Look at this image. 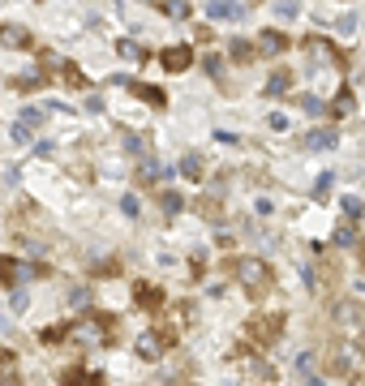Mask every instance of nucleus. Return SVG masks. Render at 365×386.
Returning <instances> with one entry per match:
<instances>
[{"mask_svg": "<svg viewBox=\"0 0 365 386\" xmlns=\"http://www.w3.org/2000/svg\"><path fill=\"white\" fill-rule=\"evenodd\" d=\"M108 335H112V326H108L99 314H86V318H78V322H69V326H65V339L82 344V348H104V344H108Z\"/></svg>", "mask_w": 365, "mask_h": 386, "instance_id": "obj_1", "label": "nucleus"}, {"mask_svg": "<svg viewBox=\"0 0 365 386\" xmlns=\"http://www.w3.org/2000/svg\"><path fill=\"white\" fill-rule=\"evenodd\" d=\"M232 275H236L241 288L258 292V288H266V279H271V266H266L262 257H236V262H232Z\"/></svg>", "mask_w": 365, "mask_h": 386, "instance_id": "obj_2", "label": "nucleus"}, {"mask_svg": "<svg viewBox=\"0 0 365 386\" xmlns=\"http://www.w3.org/2000/svg\"><path fill=\"white\" fill-rule=\"evenodd\" d=\"M331 373L335 378H365V352L357 344H339V352L331 356Z\"/></svg>", "mask_w": 365, "mask_h": 386, "instance_id": "obj_3", "label": "nucleus"}, {"mask_svg": "<svg viewBox=\"0 0 365 386\" xmlns=\"http://www.w3.org/2000/svg\"><path fill=\"white\" fill-rule=\"evenodd\" d=\"M159 65H163V73H185V69L193 65V47H189V43L163 47V51H159Z\"/></svg>", "mask_w": 365, "mask_h": 386, "instance_id": "obj_4", "label": "nucleus"}, {"mask_svg": "<svg viewBox=\"0 0 365 386\" xmlns=\"http://www.w3.org/2000/svg\"><path fill=\"white\" fill-rule=\"evenodd\" d=\"M163 176H177V172L163 168L159 159H151V154H142V163H138V185H163Z\"/></svg>", "mask_w": 365, "mask_h": 386, "instance_id": "obj_5", "label": "nucleus"}, {"mask_svg": "<svg viewBox=\"0 0 365 386\" xmlns=\"http://www.w3.org/2000/svg\"><path fill=\"white\" fill-rule=\"evenodd\" d=\"M288 47H292V39L284 31H262L258 35V51H262V56H284Z\"/></svg>", "mask_w": 365, "mask_h": 386, "instance_id": "obj_6", "label": "nucleus"}, {"mask_svg": "<svg viewBox=\"0 0 365 386\" xmlns=\"http://www.w3.org/2000/svg\"><path fill=\"white\" fill-rule=\"evenodd\" d=\"M26 279H31V266L22 262V257H0V283H13L17 288V283H26Z\"/></svg>", "mask_w": 365, "mask_h": 386, "instance_id": "obj_7", "label": "nucleus"}, {"mask_svg": "<svg viewBox=\"0 0 365 386\" xmlns=\"http://www.w3.org/2000/svg\"><path fill=\"white\" fill-rule=\"evenodd\" d=\"M138 356H142V360H159V356H163V335H159V330L138 335Z\"/></svg>", "mask_w": 365, "mask_h": 386, "instance_id": "obj_8", "label": "nucleus"}, {"mask_svg": "<svg viewBox=\"0 0 365 386\" xmlns=\"http://www.w3.org/2000/svg\"><path fill=\"white\" fill-rule=\"evenodd\" d=\"M120 82H125V77H120ZM142 103H151V108H168V95L159 90V86H146V82H125Z\"/></svg>", "mask_w": 365, "mask_h": 386, "instance_id": "obj_9", "label": "nucleus"}, {"mask_svg": "<svg viewBox=\"0 0 365 386\" xmlns=\"http://www.w3.org/2000/svg\"><path fill=\"white\" fill-rule=\"evenodd\" d=\"M305 51H309L314 61H323V65H339V51H335L327 39H318V35H314V39H305Z\"/></svg>", "mask_w": 365, "mask_h": 386, "instance_id": "obj_10", "label": "nucleus"}, {"mask_svg": "<svg viewBox=\"0 0 365 386\" xmlns=\"http://www.w3.org/2000/svg\"><path fill=\"white\" fill-rule=\"evenodd\" d=\"M335 142H339L335 129H309L305 134V150H331Z\"/></svg>", "mask_w": 365, "mask_h": 386, "instance_id": "obj_11", "label": "nucleus"}, {"mask_svg": "<svg viewBox=\"0 0 365 386\" xmlns=\"http://www.w3.org/2000/svg\"><path fill=\"white\" fill-rule=\"evenodd\" d=\"M0 43H5V47H31V31H26V26H0Z\"/></svg>", "mask_w": 365, "mask_h": 386, "instance_id": "obj_12", "label": "nucleus"}, {"mask_svg": "<svg viewBox=\"0 0 365 386\" xmlns=\"http://www.w3.org/2000/svg\"><path fill=\"white\" fill-rule=\"evenodd\" d=\"M335 120H348L352 112H357V99H352V90H339L335 99H331V108H327Z\"/></svg>", "mask_w": 365, "mask_h": 386, "instance_id": "obj_13", "label": "nucleus"}, {"mask_svg": "<svg viewBox=\"0 0 365 386\" xmlns=\"http://www.w3.org/2000/svg\"><path fill=\"white\" fill-rule=\"evenodd\" d=\"M288 86H292V69H271V77H266V99L271 95H288Z\"/></svg>", "mask_w": 365, "mask_h": 386, "instance_id": "obj_14", "label": "nucleus"}, {"mask_svg": "<svg viewBox=\"0 0 365 386\" xmlns=\"http://www.w3.org/2000/svg\"><path fill=\"white\" fill-rule=\"evenodd\" d=\"M206 13H211L215 22H236V17H241V5H236V0H211Z\"/></svg>", "mask_w": 365, "mask_h": 386, "instance_id": "obj_15", "label": "nucleus"}, {"mask_svg": "<svg viewBox=\"0 0 365 386\" xmlns=\"http://www.w3.org/2000/svg\"><path fill=\"white\" fill-rule=\"evenodd\" d=\"M13 382H17V356L0 348V386H13Z\"/></svg>", "mask_w": 365, "mask_h": 386, "instance_id": "obj_16", "label": "nucleus"}, {"mask_svg": "<svg viewBox=\"0 0 365 386\" xmlns=\"http://www.w3.org/2000/svg\"><path fill=\"white\" fill-rule=\"evenodd\" d=\"M202 172H206V168H202V154L189 150L185 159H181V176H185V180H198V185H202Z\"/></svg>", "mask_w": 365, "mask_h": 386, "instance_id": "obj_17", "label": "nucleus"}, {"mask_svg": "<svg viewBox=\"0 0 365 386\" xmlns=\"http://www.w3.org/2000/svg\"><path fill=\"white\" fill-rule=\"evenodd\" d=\"M331 318H335V326H348V330H352V326L361 322V318H357V305H352V300H339Z\"/></svg>", "mask_w": 365, "mask_h": 386, "instance_id": "obj_18", "label": "nucleus"}, {"mask_svg": "<svg viewBox=\"0 0 365 386\" xmlns=\"http://www.w3.org/2000/svg\"><path fill=\"white\" fill-rule=\"evenodd\" d=\"M159 206H163V215L172 219V215H181V211H185V198H181L177 189H163V193H159Z\"/></svg>", "mask_w": 365, "mask_h": 386, "instance_id": "obj_19", "label": "nucleus"}, {"mask_svg": "<svg viewBox=\"0 0 365 386\" xmlns=\"http://www.w3.org/2000/svg\"><path fill=\"white\" fill-rule=\"evenodd\" d=\"M159 9L172 17V22H185V17L193 13V9H189V0H159Z\"/></svg>", "mask_w": 365, "mask_h": 386, "instance_id": "obj_20", "label": "nucleus"}, {"mask_svg": "<svg viewBox=\"0 0 365 386\" xmlns=\"http://www.w3.org/2000/svg\"><path fill=\"white\" fill-rule=\"evenodd\" d=\"M60 77H65L69 86H78V90H82V86H90V82H86V73L73 65V61H65V65H60Z\"/></svg>", "mask_w": 365, "mask_h": 386, "instance_id": "obj_21", "label": "nucleus"}, {"mask_svg": "<svg viewBox=\"0 0 365 386\" xmlns=\"http://www.w3.org/2000/svg\"><path fill=\"white\" fill-rule=\"evenodd\" d=\"M65 382H73V386H95V382H104V373H90V369H69V373H65Z\"/></svg>", "mask_w": 365, "mask_h": 386, "instance_id": "obj_22", "label": "nucleus"}, {"mask_svg": "<svg viewBox=\"0 0 365 386\" xmlns=\"http://www.w3.org/2000/svg\"><path fill=\"white\" fill-rule=\"evenodd\" d=\"M228 51H232V61H236V65L254 61V43H250V39H232V47H228Z\"/></svg>", "mask_w": 365, "mask_h": 386, "instance_id": "obj_23", "label": "nucleus"}, {"mask_svg": "<svg viewBox=\"0 0 365 386\" xmlns=\"http://www.w3.org/2000/svg\"><path fill=\"white\" fill-rule=\"evenodd\" d=\"M339 211H344V219H361L365 215V202L348 193V198H339Z\"/></svg>", "mask_w": 365, "mask_h": 386, "instance_id": "obj_24", "label": "nucleus"}, {"mask_svg": "<svg viewBox=\"0 0 365 386\" xmlns=\"http://www.w3.org/2000/svg\"><path fill=\"white\" fill-rule=\"evenodd\" d=\"M279 326H284V318H279V314H271V318H258V322H254V330H258V335H271V339L279 335Z\"/></svg>", "mask_w": 365, "mask_h": 386, "instance_id": "obj_25", "label": "nucleus"}, {"mask_svg": "<svg viewBox=\"0 0 365 386\" xmlns=\"http://www.w3.org/2000/svg\"><path fill=\"white\" fill-rule=\"evenodd\" d=\"M13 86H17V90H39V86H43V73H39V69H26Z\"/></svg>", "mask_w": 365, "mask_h": 386, "instance_id": "obj_26", "label": "nucleus"}, {"mask_svg": "<svg viewBox=\"0 0 365 386\" xmlns=\"http://www.w3.org/2000/svg\"><path fill=\"white\" fill-rule=\"evenodd\" d=\"M133 296H138V305H146V309H155V305L163 300L159 288H133Z\"/></svg>", "mask_w": 365, "mask_h": 386, "instance_id": "obj_27", "label": "nucleus"}, {"mask_svg": "<svg viewBox=\"0 0 365 386\" xmlns=\"http://www.w3.org/2000/svg\"><path fill=\"white\" fill-rule=\"evenodd\" d=\"M250 373H254L258 382H275V369H271V365H266V360H258V356L250 360Z\"/></svg>", "mask_w": 365, "mask_h": 386, "instance_id": "obj_28", "label": "nucleus"}, {"mask_svg": "<svg viewBox=\"0 0 365 386\" xmlns=\"http://www.w3.org/2000/svg\"><path fill=\"white\" fill-rule=\"evenodd\" d=\"M202 69H206V77H215V82L224 77V61H219L215 51H206V56H202Z\"/></svg>", "mask_w": 365, "mask_h": 386, "instance_id": "obj_29", "label": "nucleus"}, {"mask_svg": "<svg viewBox=\"0 0 365 386\" xmlns=\"http://www.w3.org/2000/svg\"><path fill=\"white\" fill-rule=\"evenodd\" d=\"M297 108H305V116H318V112H327L318 95H301V99H297Z\"/></svg>", "mask_w": 365, "mask_h": 386, "instance_id": "obj_30", "label": "nucleus"}, {"mask_svg": "<svg viewBox=\"0 0 365 386\" xmlns=\"http://www.w3.org/2000/svg\"><path fill=\"white\" fill-rule=\"evenodd\" d=\"M275 13H279L284 22H292V17L301 13V0H275Z\"/></svg>", "mask_w": 365, "mask_h": 386, "instance_id": "obj_31", "label": "nucleus"}, {"mask_svg": "<svg viewBox=\"0 0 365 386\" xmlns=\"http://www.w3.org/2000/svg\"><path fill=\"white\" fill-rule=\"evenodd\" d=\"M116 51H120V56H125V61L142 65V47H138V43H129V39H120V43H116Z\"/></svg>", "mask_w": 365, "mask_h": 386, "instance_id": "obj_32", "label": "nucleus"}, {"mask_svg": "<svg viewBox=\"0 0 365 386\" xmlns=\"http://www.w3.org/2000/svg\"><path fill=\"white\" fill-rule=\"evenodd\" d=\"M47 120V108H26V112H22V124H26V129H39Z\"/></svg>", "mask_w": 365, "mask_h": 386, "instance_id": "obj_33", "label": "nucleus"}, {"mask_svg": "<svg viewBox=\"0 0 365 386\" xmlns=\"http://www.w3.org/2000/svg\"><path fill=\"white\" fill-rule=\"evenodd\" d=\"M120 211H125L129 219H138V215H142V202H138V193H125V198H120Z\"/></svg>", "mask_w": 365, "mask_h": 386, "instance_id": "obj_34", "label": "nucleus"}, {"mask_svg": "<svg viewBox=\"0 0 365 386\" xmlns=\"http://www.w3.org/2000/svg\"><path fill=\"white\" fill-rule=\"evenodd\" d=\"M352 241H357V232H352V223H339V227H335V245L344 249V245H352Z\"/></svg>", "mask_w": 365, "mask_h": 386, "instance_id": "obj_35", "label": "nucleus"}, {"mask_svg": "<svg viewBox=\"0 0 365 386\" xmlns=\"http://www.w3.org/2000/svg\"><path fill=\"white\" fill-rule=\"evenodd\" d=\"M125 150L142 159V154H146V138H142V134H129V138H125Z\"/></svg>", "mask_w": 365, "mask_h": 386, "instance_id": "obj_36", "label": "nucleus"}, {"mask_svg": "<svg viewBox=\"0 0 365 386\" xmlns=\"http://www.w3.org/2000/svg\"><path fill=\"white\" fill-rule=\"evenodd\" d=\"M331 180H335V172H318V185H314V198H327V193H331Z\"/></svg>", "mask_w": 365, "mask_h": 386, "instance_id": "obj_37", "label": "nucleus"}, {"mask_svg": "<svg viewBox=\"0 0 365 386\" xmlns=\"http://www.w3.org/2000/svg\"><path fill=\"white\" fill-rule=\"evenodd\" d=\"M198 211H202L206 219H215V223H224V211H219L215 202H198Z\"/></svg>", "mask_w": 365, "mask_h": 386, "instance_id": "obj_38", "label": "nucleus"}, {"mask_svg": "<svg viewBox=\"0 0 365 386\" xmlns=\"http://www.w3.org/2000/svg\"><path fill=\"white\" fill-rule=\"evenodd\" d=\"M39 61H43V69H56V73H60V65H65V56H56V51H43Z\"/></svg>", "mask_w": 365, "mask_h": 386, "instance_id": "obj_39", "label": "nucleus"}, {"mask_svg": "<svg viewBox=\"0 0 365 386\" xmlns=\"http://www.w3.org/2000/svg\"><path fill=\"white\" fill-rule=\"evenodd\" d=\"M26 300H31V292L17 283V288H13V309H26Z\"/></svg>", "mask_w": 365, "mask_h": 386, "instance_id": "obj_40", "label": "nucleus"}, {"mask_svg": "<svg viewBox=\"0 0 365 386\" xmlns=\"http://www.w3.org/2000/svg\"><path fill=\"white\" fill-rule=\"evenodd\" d=\"M86 300H90V292H86V288H73V292H69V305H78V309H82Z\"/></svg>", "mask_w": 365, "mask_h": 386, "instance_id": "obj_41", "label": "nucleus"}, {"mask_svg": "<svg viewBox=\"0 0 365 386\" xmlns=\"http://www.w3.org/2000/svg\"><path fill=\"white\" fill-rule=\"evenodd\" d=\"M352 31H357V17L344 13V17H339V35H352Z\"/></svg>", "mask_w": 365, "mask_h": 386, "instance_id": "obj_42", "label": "nucleus"}, {"mask_svg": "<svg viewBox=\"0 0 365 386\" xmlns=\"http://www.w3.org/2000/svg\"><path fill=\"white\" fill-rule=\"evenodd\" d=\"M13 142H31V129H26V124H22V120L13 124Z\"/></svg>", "mask_w": 365, "mask_h": 386, "instance_id": "obj_43", "label": "nucleus"}, {"mask_svg": "<svg viewBox=\"0 0 365 386\" xmlns=\"http://www.w3.org/2000/svg\"><path fill=\"white\" fill-rule=\"evenodd\" d=\"M215 142H224V146H236L241 138H236V134H228V129H219V134H215Z\"/></svg>", "mask_w": 365, "mask_h": 386, "instance_id": "obj_44", "label": "nucleus"}, {"mask_svg": "<svg viewBox=\"0 0 365 386\" xmlns=\"http://www.w3.org/2000/svg\"><path fill=\"white\" fill-rule=\"evenodd\" d=\"M86 112H104V95H90L86 99Z\"/></svg>", "mask_w": 365, "mask_h": 386, "instance_id": "obj_45", "label": "nucleus"}, {"mask_svg": "<svg viewBox=\"0 0 365 386\" xmlns=\"http://www.w3.org/2000/svg\"><path fill=\"white\" fill-rule=\"evenodd\" d=\"M266 124H271V129H288V116H284V112H275V116L266 120Z\"/></svg>", "mask_w": 365, "mask_h": 386, "instance_id": "obj_46", "label": "nucleus"}, {"mask_svg": "<svg viewBox=\"0 0 365 386\" xmlns=\"http://www.w3.org/2000/svg\"><path fill=\"white\" fill-rule=\"evenodd\" d=\"M142 5H155V9H159V0H142Z\"/></svg>", "mask_w": 365, "mask_h": 386, "instance_id": "obj_47", "label": "nucleus"}]
</instances>
